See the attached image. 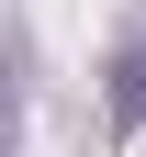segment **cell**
<instances>
[{"label": "cell", "mask_w": 146, "mask_h": 157, "mask_svg": "<svg viewBox=\"0 0 146 157\" xmlns=\"http://www.w3.org/2000/svg\"><path fill=\"white\" fill-rule=\"evenodd\" d=\"M112 124H146V34L124 45V67H112Z\"/></svg>", "instance_id": "6da1fadb"}, {"label": "cell", "mask_w": 146, "mask_h": 157, "mask_svg": "<svg viewBox=\"0 0 146 157\" xmlns=\"http://www.w3.org/2000/svg\"><path fill=\"white\" fill-rule=\"evenodd\" d=\"M11 112H23V90H11V56H0V146H11Z\"/></svg>", "instance_id": "7a4b0ae2"}]
</instances>
